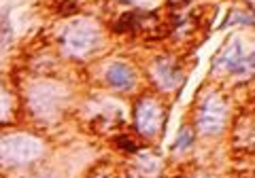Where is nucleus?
Masks as SVG:
<instances>
[{"mask_svg":"<svg viewBox=\"0 0 255 178\" xmlns=\"http://www.w3.org/2000/svg\"><path fill=\"white\" fill-rule=\"evenodd\" d=\"M43 155V142L32 134L15 132L0 136V166L21 168Z\"/></svg>","mask_w":255,"mask_h":178,"instance_id":"1","label":"nucleus"},{"mask_svg":"<svg viewBox=\"0 0 255 178\" xmlns=\"http://www.w3.org/2000/svg\"><path fill=\"white\" fill-rule=\"evenodd\" d=\"M64 49L75 58L92 53L94 47L98 45V28L92 21H75L70 23L64 32Z\"/></svg>","mask_w":255,"mask_h":178,"instance_id":"2","label":"nucleus"},{"mask_svg":"<svg viewBox=\"0 0 255 178\" xmlns=\"http://www.w3.org/2000/svg\"><path fill=\"white\" fill-rule=\"evenodd\" d=\"M64 100V89L55 83H36L28 91L30 108L36 117L49 119L60 110Z\"/></svg>","mask_w":255,"mask_h":178,"instance_id":"3","label":"nucleus"},{"mask_svg":"<svg viewBox=\"0 0 255 178\" xmlns=\"http://www.w3.org/2000/svg\"><path fill=\"white\" fill-rule=\"evenodd\" d=\"M226 117H228V108L219 95H209L202 102L200 115H198V127L202 134H219L223 125H226Z\"/></svg>","mask_w":255,"mask_h":178,"instance_id":"4","label":"nucleus"},{"mask_svg":"<svg viewBox=\"0 0 255 178\" xmlns=\"http://www.w3.org/2000/svg\"><path fill=\"white\" fill-rule=\"evenodd\" d=\"M134 119H136V127L140 134L153 136V134H157L159 125H162V108L151 98L140 100L136 110H134Z\"/></svg>","mask_w":255,"mask_h":178,"instance_id":"5","label":"nucleus"},{"mask_svg":"<svg viewBox=\"0 0 255 178\" xmlns=\"http://www.w3.org/2000/svg\"><path fill=\"white\" fill-rule=\"evenodd\" d=\"M107 83L113 89H119V91H128V89H132V85L136 83V75H134V70L128 64L113 62L107 68Z\"/></svg>","mask_w":255,"mask_h":178,"instance_id":"6","label":"nucleus"},{"mask_svg":"<svg viewBox=\"0 0 255 178\" xmlns=\"http://www.w3.org/2000/svg\"><path fill=\"white\" fill-rule=\"evenodd\" d=\"M153 77L159 85H162L164 89H170L174 87L181 81V72L174 68V64L170 60H159L155 64V70H153Z\"/></svg>","mask_w":255,"mask_h":178,"instance_id":"7","label":"nucleus"},{"mask_svg":"<svg viewBox=\"0 0 255 178\" xmlns=\"http://www.w3.org/2000/svg\"><path fill=\"white\" fill-rule=\"evenodd\" d=\"M241 58H243V43H241L238 38H232V43H230L226 49H223L221 58L215 60V66H217V68H228V70H232Z\"/></svg>","mask_w":255,"mask_h":178,"instance_id":"8","label":"nucleus"},{"mask_svg":"<svg viewBox=\"0 0 255 178\" xmlns=\"http://www.w3.org/2000/svg\"><path fill=\"white\" fill-rule=\"evenodd\" d=\"M13 115V95L0 85V123H6Z\"/></svg>","mask_w":255,"mask_h":178,"instance_id":"9","label":"nucleus"},{"mask_svg":"<svg viewBox=\"0 0 255 178\" xmlns=\"http://www.w3.org/2000/svg\"><path fill=\"white\" fill-rule=\"evenodd\" d=\"M138 164L142 166V172H145V174H155V170H157V161L153 159V157H151V155H140L138 157Z\"/></svg>","mask_w":255,"mask_h":178,"instance_id":"10","label":"nucleus"},{"mask_svg":"<svg viewBox=\"0 0 255 178\" xmlns=\"http://www.w3.org/2000/svg\"><path fill=\"white\" fill-rule=\"evenodd\" d=\"M189 144H191V132L183 127L181 134H179V140H177V149H187Z\"/></svg>","mask_w":255,"mask_h":178,"instance_id":"11","label":"nucleus"},{"mask_svg":"<svg viewBox=\"0 0 255 178\" xmlns=\"http://www.w3.org/2000/svg\"><path fill=\"white\" fill-rule=\"evenodd\" d=\"M117 142H119V147H124L126 151H136V147H134V144H130V140H126V138H119Z\"/></svg>","mask_w":255,"mask_h":178,"instance_id":"12","label":"nucleus"}]
</instances>
